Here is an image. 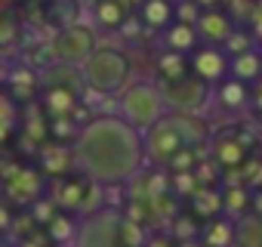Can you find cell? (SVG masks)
Segmentation results:
<instances>
[{"instance_id": "obj_1", "label": "cell", "mask_w": 262, "mask_h": 247, "mask_svg": "<svg viewBox=\"0 0 262 247\" xmlns=\"http://www.w3.org/2000/svg\"><path fill=\"white\" fill-rule=\"evenodd\" d=\"M71 152L77 173L102 189L133 182L148 161L145 130L133 127L123 114H99L86 120L74 136Z\"/></svg>"}, {"instance_id": "obj_2", "label": "cell", "mask_w": 262, "mask_h": 247, "mask_svg": "<svg viewBox=\"0 0 262 247\" xmlns=\"http://www.w3.org/2000/svg\"><path fill=\"white\" fill-rule=\"evenodd\" d=\"M83 84L93 93L102 96H120L129 84H133V62L120 47H102L80 65Z\"/></svg>"}, {"instance_id": "obj_3", "label": "cell", "mask_w": 262, "mask_h": 247, "mask_svg": "<svg viewBox=\"0 0 262 247\" xmlns=\"http://www.w3.org/2000/svg\"><path fill=\"white\" fill-rule=\"evenodd\" d=\"M117 102H120V114L139 130L155 127V123L161 117H167V111H170L161 84H148V80H133L117 96Z\"/></svg>"}, {"instance_id": "obj_4", "label": "cell", "mask_w": 262, "mask_h": 247, "mask_svg": "<svg viewBox=\"0 0 262 247\" xmlns=\"http://www.w3.org/2000/svg\"><path fill=\"white\" fill-rule=\"evenodd\" d=\"M126 232V219L117 207H99L90 210L83 219H77V235L71 247H120V238Z\"/></svg>"}, {"instance_id": "obj_5", "label": "cell", "mask_w": 262, "mask_h": 247, "mask_svg": "<svg viewBox=\"0 0 262 247\" xmlns=\"http://www.w3.org/2000/svg\"><path fill=\"white\" fill-rule=\"evenodd\" d=\"M99 50V40H96V28L93 25H68V28H59L53 44H50V53L56 62L62 65H74L80 68L93 53Z\"/></svg>"}, {"instance_id": "obj_6", "label": "cell", "mask_w": 262, "mask_h": 247, "mask_svg": "<svg viewBox=\"0 0 262 247\" xmlns=\"http://www.w3.org/2000/svg\"><path fill=\"white\" fill-rule=\"evenodd\" d=\"M161 90H164V99H167L170 111H191V114H198L213 96V87L207 80H201L198 74H185V77H176V80H161Z\"/></svg>"}, {"instance_id": "obj_7", "label": "cell", "mask_w": 262, "mask_h": 247, "mask_svg": "<svg viewBox=\"0 0 262 247\" xmlns=\"http://www.w3.org/2000/svg\"><path fill=\"white\" fill-rule=\"evenodd\" d=\"M185 149L188 146L179 136V130L170 123V117H161L155 127L145 130V155H148V164L155 167H170Z\"/></svg>"}, {"instance_id": "obj_8", "label": "cell", "mask_w": 262, "mask_h": 247, "mask_svg": "<svg viewBox=\"0 0 262 247\" xmlns=\"http://www.w3.org/2000/svg\"><path fill=\"white\" fill-rule=\"evenodd\" d=\"M191 74H198L201 80H207L210 87L222 84L225 77H231V53L225 47H213V44H201L191 56Z\"/></svg>"}, {"instance_id": "obj_9", "label": "cell", "mask_w": 262, "mask_h": 247, "mask_svg": "<svg viewBox=\"0 0 262 247\" xmlns=\"http://www.w3.org/2000/svg\"><path fill=\"white\" fill-rule=\"evenodd\" d=\"M43 189H47V182H43L40 170H34V167H19V170L7 173V198H10L13 204L40 201Z\"/></svg>"}, {"instance_id": "obj_10", "label": "cell", "mask_w": 262, "mask_h": 247, "mask_svg": "<svg viewBox=\"0 0 262 247\" xmlns=\"http://www.w3.org/2000/svg\"><path fill=\"white\" fill-rule=\"evenodd\" d=\"M234 31H237V25H234V19H231L222 7H216V10H204V13L198 16V34H201V44L225 47L228 37H231Z\"/></svg>"}, {"instance_id": "obj_11", "label": "cell", "mask_w": 262, "mask_h": 247, "mask_svg": "<svg viewBox=\"0 0 262 247\" xmlns=\"http://www.w3.org/2000/svg\"><path fill=\"white\" fill-rule=\"evenodd\" d=\"M170 123L179 130V136L185 139L188 149H198V146H207L213 142V133H210V123L201 117V114H191V111H167Z\"/></svg>"}, {"instance_id": "obj_12", "label": "cell", "mask_w": 262, "mask_h": 247, "mask_svg": "<svg viewBox=\"0 0 262 247\" xmlns=\"http://www.w3.org/2000/svg\"><path fill=\"white\" fill-rule=\"evenodd\" d=\"M161 44H164V50H173V53L191 56V53L201 47L198 25H191V22H179V19H176L167 31H161Z\"/></svg>"}, {"instance_id": "obj_13", "label": "cell", "mask_w": 262, "mask_h": 247, "mask_svg": "<svg viewBox=\"0 0 262 247\" xmlns=\"http://www.w3.org/2000/svg\"><path fill=\"white\" fill-rule=\"evenodd\" d=\"M43 108L50 117H71L77 108V90L65 84H50L43 90Z\"/></svg>"}, {"instance_id": "obj_14", "label": "cell", "mask_w": 262, "mask_h": 247, "mask_svg": "<svg viewBox=\"0 0 262 247\" xmlns=\"http://www.w3.org/2000/svg\"><path fill=\"white\" fill-rule=\"evenodd\" d=\"M210 146H213V161H216L219 167H225V170H234V167H241V164L250 158V155H247L244 139H234L231 133L216 136Z\"/></svg>"}, {"instance_id": "obj_15", "label": "cell", "mask_w": 262, "mask_h": 247, "mask_svg": "<svg viewBox=\"0 0 262 247\" xmlns=\"http://www.w3.org/2000/svg\"><path fill=\"white\" fill-rule=\"evenodd\" d=\"M139 19L151 31H167L176 22V4H173V0H142Z\"/></svg>"}, {"instance_id": "obj_16", "label": "cell", "mask_w": 262, "mask_h": 247, "mask_svg": "<svg viewBox=\"0 0 262 247\" xmlns=\"http://www.w3.org/2000/svg\"><path fill=\"white\" fill-rule=\"evenodd\" d=\"M250 93H253V84L237 80V77H225L222 84L213 87V96H216V102H219L225 111H237V108H244V105L250 102Z\"/></svg>"}, {"instance_id": "obj_17", "label": "cell", "mask_w": 262, "mask_h": 247, "mask_svg": "<svg viewBox=\"0 0 262 247\" xmlns=\"http://www.w3.org/2000/svg\"><path fill=\"white\" fill-rule=\"evenodd\" d=\"M204 247H231L237 244V222L231 216H213L207 225H204Z\"/></svg>"}, {"instance_id": "obj_18", "label": "cell", "mask_w": 262, "mask_h": 247, "mask_svg": "<svg viewBox=\"0 0 262 247\" xmlns=\"http://www.w3.org/2000/svg\"><path fill=\"white\" fill-rule=\"evenodd\" d=\"M93 19L102 31H120L126 25V7L123 0H93Z\"/></svg>"}, {"instance_id": "obj_19", "label": "cell", "mask_w": 262, "mask_h": 247, "mask_svg": "<svg viewBox=\"0 0 262 247\" xmlns=\"http://www.w3.org/2000/svg\"><path fill=\"white\" fill-rule=\"evenodd\" d=\"M231 77L247 80V84H256L262 77V47H253L247 53L231 56Z\"/></svg>"}, {"instance_id": "obj_20", "label": "cell", "mask_w": 262, "mask_h": 247, "mask_svg": "<svg viewBox=\"0 0 262 247\" xmlns=\"http://www.w3.org/2000/svg\"><path fill=\"white\" fill-rule=\"evenodd\" d=\"M43 10H47V19L59 28L80 22V0H47Z\"/></svg>"}, {"instance_id": "obj_21", "label": "cell", "mask_w": 262, "mask_h": 247, "mask_svg": "<svg viewBox=\"0 0 262 247\" xmlns=\"http://www.w3.org/2000/svg\"><path fill=\"white\" fill-rule=\"evenodd\" d=\"M83 182H90V179H86V176H80L77 182H74L71 176H59V179H56L53 195H56V201H59V207H62V210H74V207H80Z\"/></svg>"}, {"instance_id": "obj_22", "label": "cell", "mask_w": 262, "mask_h": 247, "mask_svg": "<svg viewBox=\"0 0 262 247\" xmlns=\"http://www.w3.org/2000/svg\"><path fill=\"white\" fill-rule=\"evenodd\" d=\"M158 74H161V80L185 77V74H191V62H188V56H182V53L164 50V53L158 56Z\"/></svg>"}, {"instance_id": "obj_23", "label": "cell", "mask_w": 262, "mask_h": 247, "mask_svg": "<svg viewBox=\"0 0 262 247\" xmlns=\"http://www.w3.org/2000/svg\"><path fill=\"white\" fill-rule=\"evenodd\" d=\"M47 232H50V238H53L56 247H68V244H74L77 222L68 219V216H53V219L47 222Z\"/></svg>"}, {"instance_id": "obj_24", "label": "cell", "mask_w": 262, "mask_h": 247, "mask_svg": "<svg viewBox=\"0 0 262 247\" xmlns=\"http://www.w3.org/2000/svg\"><path fill=\"white\" fill-rule=\"evenodd\" d=\"M237 244L241 247H262V216L237 219Z\"/></svg>"}, {"instance_id": "obj_25", "label": "cell", "mask_w": 262, "mask_h": 247, "mask_svg": "<svg viewBox=\"0 0 262 247\" xmlns=\"http://www.w3.org/2000/svg\"><path fill=\"white\" fill-rule=\"evenodd\" d=\"M222 198H225V213H228V216H237V213H241V210H247V204H250L247 186H231V189H222Z\"/></svg>"}, {"instance_id": "obj_26", "label": "cell", "mask_w": 262, "mask_h": 247, "mask_svg": "<svg viewBox=\"0 0 262 247\" xmlns=\"http://www.w3.org/2000/svg\"><path fill=\"white\" fill-rule=\"evenodd\" d=\"M253 40H256V34H253V31H244V28L237 25V31H234L231 37H228L225 50H228L231 56H237V53H247V50H253V47H256Z\"/></svg>"}, {"instance_id": "obj_27", "label": "cell", "mask_w": 262, "mask_h": 247, "mask_svg": "<svg viewBox=\"0 0 262 247\" xmlns=\"http://www.w3.org/2000/svg\"><path fill=\"white\" fill-rule=\"evenodd\" d=\"M256 28H262V0H256L250 10V31H256Z\"/></svg>"}, {"instance_id": "obj_28", "label": "cell", "mask_w": 262, "mask_h": 247, "mask_svg": "<svg viewBox=\"0 0 262 247\" xmlns=\"http://www.w3.org/2000/svg\"><path fill=\"white\" fill-rule=\"evenodd\" d=\"M250 105H253L256 111H262V77L253 84V93H250Z\"/></svg>"}, {"instance_id": "obj_29", "label": "cell", "mask_w": 262, "mask_h": 247, "mask_svg": "<svg viewBox=\"0 0 262 247\" xmlns=\"http://www.w3.org/2000/svg\"><path fill=\"white\" fill-rule=\"evenodd\" d=\"M194 4L201 10H216V7H222V0H194Z\"/></svg>"}, {"instance_id": "obj_30", "label": "cell", "mask_w": 262, "mask_h": 247, "mask_svg": "<svg viewBox=\"0 0 262 247\" xmlns=\"http://www.w3.org/2000/svg\"><path fill=\"white\" fill-rule=\"evenodd\" d=\"M253 204H256V210L262 213V189H259V195H256V201H253Z\"/></svg>"}, {"instance_id": "obj_31", "label": "cell", "mask_w": 262, "mask_h": 247, "mask_svg": "<svg viewBox=\"0 0 262 247\" xmlns=\"http://www.w3.org/2000/svg\"><path fill=\"white\" fill-rule=\"evenodd\" d=\"M253 34H256V44H259V47H262V28H256V31H253Z\"/></svg>"}, {"instance_id": "obj_32", "label": "cell", "mask_w": 262, "mask_h": 247, "mask_svg": "<svg viewBox=\"0 0 262 247\" xmlns=\"http://www.w3.org/2000/svg\"><path fill=\"white\" fill-rule=\"evenodd\" d=\"M4 247H16V244H13V241H4Z\"/></svg>"}, {"instance_id": "obj_33", "label": "cell", "mask_w": 262, "mask_h": 247, "mask_svg": "<svg viewBox=\"0 0 262 247\" xmlns=\"http://www.w3.org/2000/svg\"><path fill=\"white\" fill-rule=\"evenodd\" d=\"M173 4H182V0H173Z\"/></svg>"}, {"instance_id": "obj_34", "label": "cell", "mask_w": 262, "mask_h": 247, "mask_svg": "<svg viewBox=\"0 0 262 247\" xmlns=\"http://www.w3.org/2000/svg\"><path fill=\"white\" fill-rule=\"evenodd\" d=\"M68 247H71V244H68Z\"/></svg>"}]
</instances>
